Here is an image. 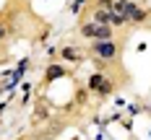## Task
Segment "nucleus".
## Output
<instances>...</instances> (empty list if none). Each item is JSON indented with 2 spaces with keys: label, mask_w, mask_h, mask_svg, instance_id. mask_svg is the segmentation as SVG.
Returning <instances> with one entry per match:
<instances>
[{
  "label": "nucleus",
  "mask_w": 151,
  "mask_h": 140,
  "mask_svg": "<svg viewBox=\"0 0 151 140\" xmlns=\"http://www.w3.org/2000/svg\"><path fill=\"white\" fill-rule=\"evenodd\" d=\"M81 31H83L86 36L99 39V42H109V36H112V29H109V26H102V23H83Z\"/></svg>",
  "instance_id": "nucleus-1"
},
{
  "label": "nucleus",
  "mask_w": 151,
  "mask_h": 140,
  "mask_svg": "<svg viewBox=\"0 0 151 140\" xmlns=\"http://www.w3.org/2000/svg\"><path fill=\"white\" fill-rule=\"evenodd\" d=\"M94 52H96L102 60H112V57L117 55V47L112 44V42H96V44H94Z\"/></svg>",
  "instance_id": "nucleus-2"
},
{
  "label": "nucleus",
  "mask_w": 151,
  "mask_h": 140,
  "mask_svg": "<svg viewBox=\"0 0 151 140\" xmlns=\"http://www.w3.org/2000/svg\"><path fill=\"white\" fill-rule=\"evenodd\" d=\"M102 83H104V75H102V73H94V75L89 78V88H94V91H99Z\"/></svg>",
  "instance_id": "nucleus-3"
},
{
  "label": "nucleus",
  "mask_w": 151,
  "mask_h": 140,
  "mask_svg": "<svg viewBox=\"0 0 151 140\" xmlns=\"http://www.w3.org/2000/svg\"><path fill=\"white\" fill-rule=\"evenodd\" d=\"M63 57H65V60H70V62L81 60V55H78V49H76V47H65V49H63Z\"/></svg>",
  "instance_id": "nucleus-4"
},
{
  "label": "nucleus",
  "mask_w": 151,
  "mask_h": 140,
  "mask_svg": "<svg viewBox=\"0 0 151 140\" xmlns=\"http://www.w3.org/2000/svg\"><path fill=\"white\" fill-rule=\"evenodd\" d=\"M65 75V70H63L60 65H52V68H47V80H55V78Z\"/></svg>",
  "instance_id": "nucleus-5"
},
{
  "label": "nucleus",
  "mask_w": 151,
  "mask_h": 140,
  "mask_svg": "<svg viewBox=\"0 0 151 140\" xmlns=\"http://www.w3.org/2000/svg\"><path fill=\"white\" fill-rule=\"evenodd\" d=\"M128 18H130V21H143V18H146V13H143L141 8H136V5H133V8H130V13H128Z\"/></svg>",
  "instance_id": "nucleus-6"
},
{
  "label": "nucleus",
  "mask_w": 151,
  "mask_h": 140,
  "mask_svg": "<svg viewBox=\"0 0 151 140\" xmlns=\"http://www.w3.org/2000/svg\"><path fill=\"white\" fill-rule=\"evenodd\" d=\"M109 91H112V86L104 80V83H102V88H99V93H109Z\"/></svg>",
  "instance_id": "nucleus-7"
},
{
  "label": "nucleus",
  "mask_w": 151,
  "mask_h": 140,
  "mask_svg": "<svg viewBox=\"0 0 151 140\" xmlns=\"http://www.w3.org/2000/svg\"><path fill=\"white\" fill-rule=\"evenodd\" d=\"M3 34H5V26H0V36H3Z\"/></svg>",
  "instance_id": "nucleus-8"
}]
</instances>
